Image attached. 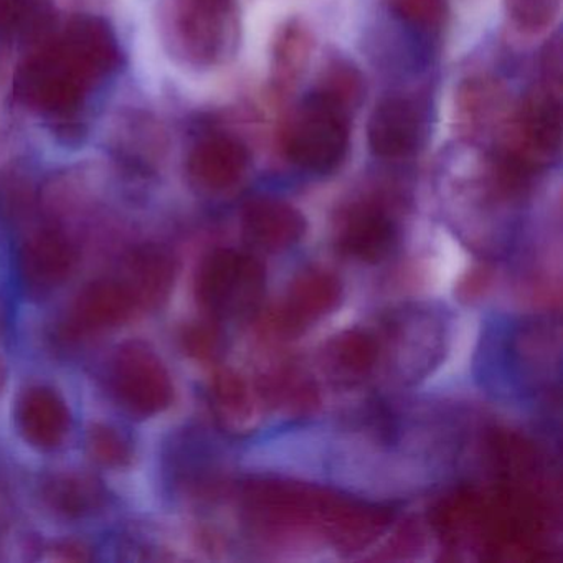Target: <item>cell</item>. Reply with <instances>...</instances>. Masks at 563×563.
<instances>
[{
  "label": "cell",
  "instance_id": "obj_1",
  "mask_svg": "<svg viewBox=\"0 0 563 563\" xmlns=\"http://www.w3.org/2000/svg\"><path fill=\"white\" fill-rule=\"evenodd\" d=\"M110 75L100 45L77 25L32 55L15 78V93L32 110L67 118L84 103L90 88Z\"/></svg>",
  "mask_w": 563,
  "mask_h": 563
},
{
  "label": "cell",
  "instance_id": "obj_2",
  "mask_svg": "<svg viewBox=\"0 0 563 563\" xmlns=\"http://www.w3.org/2000/svg\"><path fill=\"white\" fill-rule=\"evenodd\" d=\"M167 29L177 54L190 64L212 67L235 52L239 8L235 0H173Z\"/></svg>",
  "mask_w": 563,
  "mask_h": 563
},
{
  "label": "cell",
  "instance_id": "obj_3",
  "mask_svg": "<svg viewBox=\"0 0 563 563\" xmlns=\"http://www.w3.org/2000/svg\"><path fill=\"white\" fill-rule=\"evenodd\" d=\"M349 117L347 111L312 93L286 128V156L308 173H334L349 153Z\"/></svg>",
  "mask_w": 563,
  "mask_h": 563
},
{
  "label": "cell",
  "instance_id": "obj_4",
  "mask_svg": "<svg viewBox=\"0 0 563 563\" xmlns=\"http://www.w3.org/2000/svg\"><path fill=\"white\" fill-rule=\"evenodd\" d=\"M560 91L547 81L533 88L507 121L506 146L500 156L526 173L552 161L562 146Z\"/></svg>",
  "mask_w": 563,
  "mask_h": 563
},
{
  "label": "cell",
  "instance_id": "obj_5",
  "mask_svg": "<svg viewBox=\"0 0 563 563\" xmlns=\"http://www.w3.org/2000/svg\"><path fill=\"white\" fill-rule=\"evenodd\" d=\"M118 401L141 417L159 413L173 400V382L163 362L141 345L121 349L111 371Z\"/></svg>",
  "mask_w": 563,
  "mask_h": 563
},
{
  "label": "cell",
  "instance_id": "obj_6",
  "mask_svg": "<svg viewBox=\"0 0 563 563\" xmlns=\"http://www.w3.org/2000/svg\"><path fill=\"white\" fill-rule=\"evenodd\" d=\"M424 114L405 97L382 100L368 121V144L382 159H404L417 153L424 137Z\"/></svg>",
  "mask_w": 563,
  "mask_h": 563
},
{
  "label": "cell",
  "instance_id": "obj_7",
  "mask_svg": "<svg viewBox=\"0 0 563 563\" xmlns=\"http://www.w3.org/2000/svg\"><path fill=\"white\" fill-rule=\"evenodd\" d=\"M249 161L245 144L235 137L217 134L196 144L190 151L187 169L194 183L203 189L225 190L245 176Z\"/></svg>",
  "mask_w": 563,
  "mask_h": 563
},
{
  "label": "cell",
  "instance_id": "obj_8",
  "mask_svg": "<svg viewBox=\"0 0 563 563\" xmlns=\"http://www.w3.org/2000/svg\"><path fill=\"white\" fill-rule=\"evenodd\" d=\"M74 246L57 232H42L27 240L21 250L19 268L29 288L38 292L52 291L67 282L74 272Z\"/></svg>",
  "mask_w": 563,
  "mask_h": 563
},
{
  "label": "cell",
  "instance_id": "obj_9",
  "mask_svg": "<svg viewBox=\"0 0 563 563\" xmlns=\"http://www.w3.org/2000/svg\"><path fill=\"white\" fill-rule=\"evenodd\" d=\"M136 306V298L126 283L101 279L78 295L71 308L70 322L77 331H104L124 324Z\"/></svg>",
  "mask_w": 563,
  "mask_h": 563
},
{
  "label": "cell",
  "instance_id": "obj_10",
  "mask_svg": "<svg viewBox=\"0 0 563 563\" xmlns=\"http://www.w3.org/2000/svg\"><path fill=\"white\" fill-rule=\"evenodd\" d=\"M19 428L32 446L54 450L70 430V413L65 401L51 388L34 387L19 404Z\"/></svg>",
  "mask_w": 563,
  "mask_h": 563
},
{
  "label": "cell",
  "instance_id": "obj_11",
  "mask_svg": "<svg viewBox=\"0 0 563 563\" xmlns=\"http://www.w3.org/2000/svg\"><path fill=\"white\" fill-rule=\"evenodd\" d=\"M128 272H130V279L126 285L133 291L137 305L140 302L154 305L161 301L173 283L174 268L169 256L151 246L137 250L131 255Z\"/></svg>",
  "mask_w": 563,
  "mask_h": 563
},
{
  "label": "cell",
  "instance_id": "obj_12",
  "mask_svg": "<svg viewBox=\"0 0 563 563\" xmlns=\"http://www.w3.org/2000/svg\"><path fill=\"white\" fill-rule=\"evenodd\" d=\"M503 101L499 85L484 78L467 81L460 88L456 100L461 128L467 134H479L496 126Z\"/></svg>",
  "mask_w": 563,
  "mask_h": 563
},
{
  "label": "cell",
  "instance_id": "obj_13",
  "mask_svg": "<svg viewBox=\"0 0 563 563\" xmlns=\"http://www.w3.org/2000/svg\"><path fill=\"white\" fill-rule=\"evenodd\" d=\"M48 503L67 516H84L100 503L101 494L93 481L78 476L55 477L45 489Z\"/></svg>",
  "mask_w": 563,
  "mask_h": 563
},
{
  "label": "cell",
  "instance_id": "obj_14",
  "mask_svg": "<svg viewBox=\"0 0 563 563\" xmlns=\"http://www.w3.org/2000/svg\"><path fill=\"white\" fill-rule=\"evenodd\" d=\"M246 223L258 235L285 239L299 232L301 217L286 203L262 199L250 203L246 209Z\"/></svg>",
  "mask_w": 563,
  "mask_h": 563
},
{
  "label": "cell",
  "instance_id": "obj_15",
  "mask_svg": "<svg viewBox=\"0 0 563 563\" xmlns=\"http://www.w3.org/2000/svg\"><path fill=\"white\" fill-rule=\"evenodd\" d=\"M311 52V37L301 25H288L279 35L275 47V70L279 84H292L305 70Z\"/></svg>",
  "mask_w": 563,
  "mask_h": 563
},
{
  "label": "cell",
  "instance_id": "obj_16",
  "mask_svg": "<svg viewBox=\"0 0 563 563\" xmlns=\"http://www.w3.org/2000/svg\"><path fill=\"white\" fill-rule=\"evenodd\" d=\"M314 93L321 95L322 98L351 114L364 98V80L354 67L339 62L324 71V77Z\"/></svg>",
  "mask_w": 563,
  "mask_h": 563
},
{
  "label": "cell",
  "instance_id": "obj_17",
  "mask_svg": "<svg viewBox=\"0 0 563 563\" xmlns=\"http://www.w3.org/2000/svg\"><path fill=\"white\" fill-rule=\"evenodd\" d=\"M391 11L421 31H437L448 15V0H387Z\"/></svg>",
  "mask_w": 563,
  "mask_h": 563
},
{
  "label": "cell",
  "instance_id": "obj_18",
  "mask_svg": "<svg viewBox=\"0 0 563 563\" xmlns=\"http://www.w3.org/2000/svg\"><path fill=\"white\" fill-rule=\"evenodd\" d=\"M562 0H506L514 24L523 32L537 34L555 21Z\"/></svg>",
  "mask_w": 563,
  "mask_h": 563
},
{
  "label": "cell",
  "instance_id": "obj_19",
  "mask_svg": "<svg viewBox=\"0 0 563 563\" xmlns=\"http://www.w3.org/2000/svg\"><path fill=\"white\" fill-rule=\"evenodd\" d=\"M88 448L95 460L107 466H120L130 457V448L124 438L117 430L104 424H97L90 431Z\"/></svg>",
  "mask_w": 563,
  "mask_h": 563
},
{
  "label": "cell",
  "instance_id": "obj_20",
  "mask_svg": "<svg viewBox=\"0 0 563 563\" xmlns=\"http://www.w3.org/2000/svg\"><path fill=\"white\" fill-rule=\"evenodd\" d=\"M2 385H4V367L0 364V388H2Z\"/></svg>",
  "mask_w": 563,
  "mask_h": 563
}]
</instances>
